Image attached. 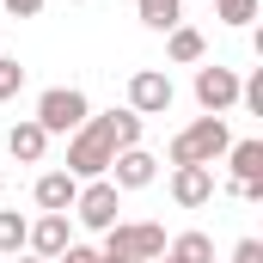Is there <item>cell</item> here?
I'll return each mask as SVG.
<instances>
[{
	"mask_svg": "<svg viewBox=\"0 0 263 263\" xmlns=\"http://www.w3.org/2000/svg\"><path fill=\"white\" fill-rule=\"evenodd\" d=\"M12 263H49V257H31V251H18V257H12Z\"/></svg>",
	"mask_w": 263,
	"mask_h": 263,
	"instance_id": "cb8c5ba5",
	"label": "cell"
},
{
	"mask_svg": "<svg viewBox=\"0 0 263 263\" xmlns=\"http://www.w3.org/2000/svg\"><path fill=\"white\" fill-rule=\"evenodd\" d=\"M135 18L147 31H172V25H184V0H135Z\"/></svg>",
	"mask_w": 263,
	"mask_h": 263,
	"instance_id": "2e32d148",
	"label": "cell"
},
{
	"mask_svg": "<svg viewBox=\"0 0 263 263\" xmlns=\"http://www.w3.org/2000/svg\"><path fill=\"white\" fill-rule=\"evenodd\" d=\"M239 104H245L251 117H263V67H257V73H245V80H239Z\"/></svg>",
	"mask_w": 263,
	"mask_h": 263,
	"instance_id": "ffe728a7",
	"label": "cell"
},
{
	"mask_svg": "<svg viewBox=\"0 0 263 263\" xmlns=\"http://www.w3.org/2000/svg\"><path fill=\"white\" fill-rule=\"evenodd\" d=\"M172 98H178V86H172L165 67H135L129 73V110L141 117V123H147V117H165Z\"/></svg>",
	"mask_w": 263,
	"mask_h": 263,
	"instance_id": "8992f818",
	"label": "cell"
},
{
	"mask_svg": "<svg viewBox=\"0 0 263 263\" xmlns=\"http://www.w3.org/2000/svg\"><path fill=\"white\" fill-rule=\"evenodd\" d=\"M233 263H263V239H239L233 245Z\"/></svg>",
	"mask_w": 263,
	"mask_h": 263,
	"instance_id": "44dd1931",
	"label": "cell"
},
{
	"mask_svg": "<svg viewBox=\"0 0 263 263\" xmlns=\"http://www.w3.org/2000/svg\"><path fill=\"white\" fill-rule=\"evenodd\" d=\"M98 263H129V257H110V251H98Z\"/></svg>",
	"mask_w": 263,
	"mask_h": 263,
	"instance_id": "d4e9b609",
	"label": "cell"
},
{
	"mask_svg": "<svg viewBox=\"0 0 263 263\" xmlns=\"http://www.w3.org/2000/svg\"><path fill=\"white\" fill-rule=\"evenodd\" d=\"M172 202L178 208H208L214 202V165H172Z\"/></svg>",
	"mask_w": 263,
	"mask_h": 263,
	"instance_id": "30bf717a",
	"label": "cell"
},
{
	"mask_svg": "<svg viewBox=\"0 0 263 263\" xmlns=\"http://www.w3.org/2000/svg\"><path fill=\"white\" fill-rule=\"evenodd\" d=\"M80 227H92V233H110L117 227V214H123V190L110 184V178H92V184H80V196L67 208Z\"/></svg>",
	"mask_w": 263,
	"mask_h": 263,
	"instance_id": "5b68a950",
	"label": "cell"
},
{
	"mask_svg": "<svg viewBox=\"0 0 263 263\" xmlns=\"http://www.w3.org/2000/svg\"><path fill=\"white\" fill-rule=\"evenodd\" d=\"M153 263H172V257H153Z\"/></svg>",
	"mask_w": 263,
	"mask_h": 263,
	"instance_id": "484cf974",
	"label": "cell"
},
{
	"mask_svg": "<svg viewBox=\"0 0 263 263\" xmlns=\"http://www.w3.org/2000/svg\"><path fill=\"white\" fill-rule=\"evenodd\" d=\"M227 165H233V184H263V141H233Z\"/></svg>",
	"mask_w": 263,
	"mask_h": 263,
	"instance_id": "5bb4252c",
	"label": "cell"
},
{
	"mask_svg": "<svg viewBox=\"0 0 263 263\" xmlns=\"http://www.w3.org/2000/svg\"><path fill=\"white\" fill-rule=\"evenodd\" d=\"M31 196H37V208H43V214H67V208H73V196H80V178H67V172H43V178L31 184Z\"/></svg>",
	"mask_w": 263,
	"mask_h": 263,
	"instance_id": "7c38bea8",
	"label": "cell"
},
{
	"mask_svg": "<svg viewBox=\"0 0 263 263\" xmlns=\"http://www.w3.org/2000/svg\"><path fill=\"white\" fill-rule=\"evenodd\" d=\"M0 190H6V178H0Z\"/></svg>",
	"mask_w": 263,
	"mask_h": 263,
	"instance_id": "4316f807",
	"label": "cell"
},
{
	"mask_svg": "<svg viewBox=\"0 0 263 263\" xmlns=\"http://www.w3.org/2000/svg\"><path fill=\"white\" fill-rule=\"evenodd\" d=\"M214 12H220V25H251L257 0H214Z\"/></svg>",
	"mask_w": 263,
	"mask_h": 263,
	"instance_id": "ac0fdd59",
	"label": "cell"
},
{
	"mask_svg": "<svg viewBox=\"0 0 263 263\" xmlns=\"http://www.w3.org/2000/svg\"><path fill=\"white\" fill-rule=\"evenodd\" d=\"M55 263H98V245H80V239H73V245H67Z\"/></svg>",
	"mask_w": 263,
	"mask_h": 263,
	"instance_id": "7402d4cb",
	"label": "cell"
},
{
	"mask_svg": "<svg viewBox=\"0 0 263 263\" xmlns=\"http://www.w3.org/2000/svg\"><path fill=\"white\" fill-rule=\"evenodd\" d=\"M0 6H6L12 18H37V12H43V0H0Z\"/></svg>",
	"mask_w": 263,
	"mask_h": 263,
	"instance_id": "603a6c76",
	"label": "cell"
},
{
	"mask_svg": "<svg viewBox=\"0 0 263 263\" xmlns=\"http://www.w3.org/2000/svg\"><path fill=\"white\" fill-rule=\"evenodd\" d=\"M6 153H12L18 165H43V153H49V135L37 129V117H18V123L6 129Z\"/></svg>",
	"mask_w": 263,
	"mask_h": 263,
	"instance_id": "8fae6325",
	"label": "cell"
},
{
	"mask_svg": "<svg viewBox=\"0 0 263 263\" xmlns=\"http://www.w3.org/2000/svg\"><path fill=\"white\" fill-rule=\"evenodd\" d=\"M104 178H110V184L129 196V190H147V184L159 178V159H153L147 147H123V153L110 159V172H104Z\"/></svg>",
	"mask_w": 263,
	"mask_h": 263,
	"instance_id": "ba28073f",
	"label": "cell"
},
{
	"mask_svg": "<svg viewBox=\"0 0 263 263\" xmlns=\"http://www.w3.org/2000/svg\"><path fill=\"white\" fill-rule=\"evenodd\" d=\"M165 257L172 263H214V239L208 233H178V239H165Z\"/></svg>",
	"mask_w": 263,
	"mask_h": 263,
	"instance_id": "9a60e30c",
	"label": "cell"
},
{
	"mask_svg": "<svg viewBox=\"0 0 263 263\" xmlns=\"http://www.w3.org/2000/svg\"><path fill=\"white\" fill-rule=\"evenodd\" d=\"M98 251L129 257V263H153V257H165V227H159V220H117Z\"/></svg>",
	"mask_w": 263,
	"mask_h": 263,
	"instance_id": "3957f363",
	"label": "cell"
},
{
	"mask_svg": "<svg viewBox=\"0 0 263 263\" xmlns=\"http://www.w3.org/2000/svg\"><path fill=\"white\" fill-rule=\"evenodd\" d=\"M165 55L178 67H196L202 55H208V37H202L196 25H172V31H165Z\"/></svg>",
	"mask_w": 263,
	"mask_h": 263,
	"instance_id": "4fadbf2b",
	"label": "cell"
},
{
	"mask_svg": "<svg viewBox=\"0 0 263 263\" xmlns=\"http://www.w3.org/2000/svg\"><path fill=\"white\" fill-rule=\"evenodd\" d=\"M67 245H73V227H67V214H37V220H31V233H25V251H31V257H62Z\"/></svg>",
	"mask_w": 263,
	"mask_h": 263,
	"instance_id": "9c48e42d",
	"label": "cell"
},
{
	"mask_svg": "<svg viewBox=\"0 0 263 263\" xmlns=\"http://www.w3.org/2000/svg\"><path fill=\"white\" fill-rule=\"evenodd\" d=\"M18 92H25V67L12 62V55H0V104L18 98Z\"/></svg>",
	"mask_w": 263,
	"mask_h": 263,
	"instance_id": "d6986e66",
	"label": "cell"
},
{
	"mask_svg": "<svg viewBox=\"0 0 263 263\" xmlns=\"http://www.w3.org/2000/svg\"><path fill=\"white\" fill-rule=\"evenodd\" d=\"M86 117H92V98H86L80 86H49V92L37 98V129L43 135H73Z\"/></svg>",
	"mask_w": 263,
	"mask_h": 263,
	"instance_id": "277c9868",
	"label": "cell"
},
{
	"mask_svg": "<svg viewBox=\"0 0 263 263\" xmlns=\"http://www.w3.org/2000/svg\"><path fill=\"white\" fill-rule=\"evenodd\" d=\"M25 233H31V220H25V214H12V208H0V251H6V257H18V251H25Z\"/></svg>",
	"mask_w": 263,
	"mask_h": 263,
	"instance_id": "e0dca14e",
	"label": "cell"
},
{
	"mask_svg": "<svg viewBox=\"0 0 263 263\" xmlns=\"http://www.w3.org/2000/svg\"><path fill=\"white\" fill-rule=\"evenodd\" d=\"M227 147H233V129H227V117H196L190 129L172 135V165H214V159H227Z\"/></svg>",
	"mask_w": 263,
	"mask_h": 263,
	"instance_id": "7a4b0ae2",
	"label": "cell"
},
{
	"mask_svg": "<svg viewBox=\"0 0 263 263\" xmlns=\"http://www.w3.org/2000/svg\"><path fill=\"white\" fill-rule=\"evenodd\" d=\"M123 153V141H117V110H104V117H86L80 129L67 135V178H80V184H92V178H104L110 172V159Z\"/></svg>",
	"mask_w": 263,
	"mask_h": 263,
	"instance_id": "6da1fadb",
	"label": "cell"
},
{
	"mask_svg": "<svg viewBox=\"0 0 263 263\" xmlns=\"http://www.w3.org/2000/svg\"><path fill=\"white\" fill-rule=\"evenodd\" d=\"M196 104H202V117H227L239 104V67L196 62Z\"/></svg>",
	"mask_w": 263,
	"mask_h": 263,
	"instance_id": "52a82bcc",
	"label": "cell"
}]
</instances>
